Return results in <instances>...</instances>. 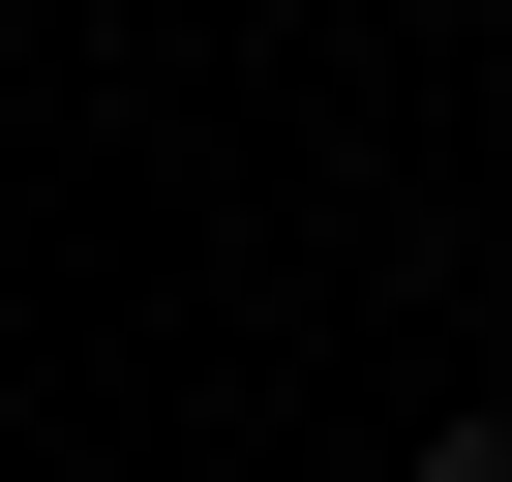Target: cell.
I'll use <instances>...</instances> for the list:
<instances>
[{
    "mask_svg": "<svg viewBox=\"0 0 512 482\" xmlns=\"http://www.w3.org/2000/svg\"><path fill=\"white\" fill-rule=\"evenodd\" d=\"M392 482H512V422H422V452H392Z\"/></svg>",
    "mask_w": 512,
    "mask_h": 482,
    "instance_id": "6da1fadb",
    "label": "cell"
}]
</instances>
